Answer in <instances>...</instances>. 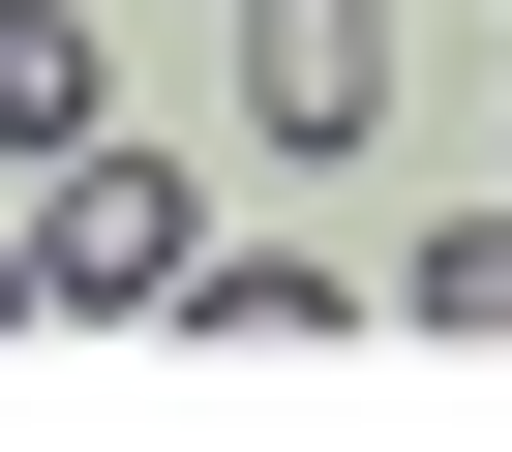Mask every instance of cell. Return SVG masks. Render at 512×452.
Listing matches in <instances>:
<instances>
[{
  "label": "cell",
  "mask_w": 512,
  "mask_h": 452,
  "mask_svg": "<svg viewBox=\"0 0 512 452\" xmlns=\"http://www.w3.org/2000/svg\"><path fill=\"white\" fill-rule=\"evenodd\" d=\"M0 242H31V302H181V151H121V121H61V151H0Z\"/></svg>",
  "instance_id": "cell-1"
},
{
  "label": "cell",
  "mask_w": 512,
  "mask_h": 452,
  "mask_svg": "<svg viewBox=\"0 0 512 452\" xmlns=\"http://www.w3.org/2000/svg\"><path fill=\"white\" fill-rule=\"evenodd\" d=\"M392 302H422V332H482V362H512V181H482V211H452V242H422V272H392Z\"/></svg>",
  "instance_id": "cell-4"
},
{
  "label": "cell",
  "mask_w": 512,
  "mask_h": 452,
  "mask_svg": "<svg viewBox=\"0 0 512 452\" xmlns=\"http://www.w3.org/2000/svg\"><path fill=\"white\" fill-rule=\"evenodd\" d=\"M0 302H31V242H0Z\"/></svg>",
  "instance_id": "cell-5"
},
{
  "label": "cell",
  "mask_w": 512,
  "mask_h": 452,
  "mask_svg": "<svg viewBox=\"0 0 512 452\" xmlns=\"http://www.w3.org/2000/svg\"><path fill=\"white\" fill-rule=\"evenodd\" d=\"M241 121L272 151H362L392 121V0H241Z\"/></svg>",
  "instance_id": "cell-2"
},
{
  "label": "cell",
  "mask_w": 512,
  "mask_h": 452,
  "mask_svg": "<svg viewBox=\"0 0 512 452\" xmlns=\"http://www.w3.org/2000/svg\"><path fill=\"white\" fill-rule=\"evenodd\" d=\"M61 121H121V91H91V31H61V0H0V151H61Z\"/></svg>",
  "instance_id": "cell-3"
}]
</instances>
